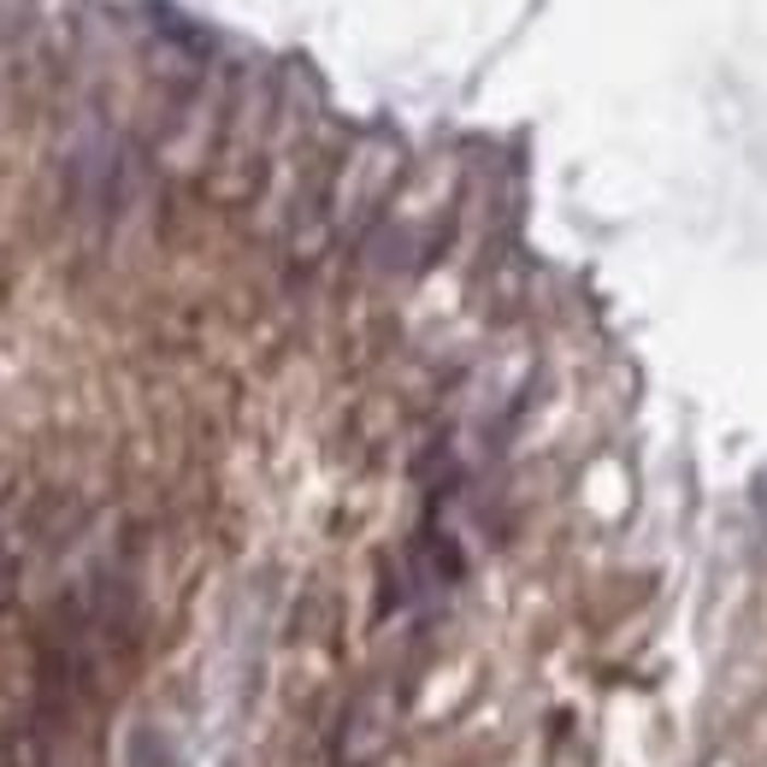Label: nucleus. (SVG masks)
Wrapping results in <instances>:
<instances>
[{"label":"nucleus","instance_id":"nucleus-1","mask_svg":"<svg viewBox=\"0 0 767 767\" xmlns=\"http://www.w3.org/2000/svg\"><path fill=\"white\" fill-rule=\"evenodd\" d=\"M124 767H190V762H183V744L166 727H136Z\"/></svg>","mask_w":767,"mask_h":767}]
</instances>
